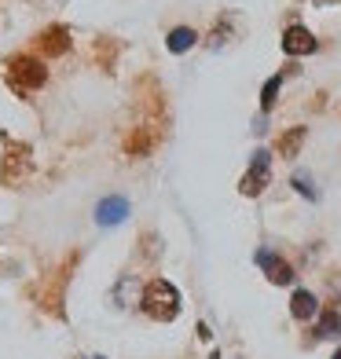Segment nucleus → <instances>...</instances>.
I'll return each instance as SVG.
<instances>
[{"mask_svg":"<svg viewBox=\"0 0 341 359\" xmlns=\"http://www.w3.org/2000/svg\"><path fill=\"white\" fill-rule=\"evenodd\" d=\"M128 213H133V205H128L125 194H107V198H100V205H95V224L118 227V224H125Z\"/></svg>","mask_w":341,"mask_h":359,"instance_id":"nucleus-9","label":"nucleus"},{"mask_svg":"<svg viewBox=\"0 0 341 359\" xmlns=\"http://www.w3.org/2000/svg\"><path fill=\"white\" fill-rule=\"evenodd\" d=\"M143 257H158V235H143Z\"/></svg>","mask_w":341,"mask_h":359,"instance_id":"nucleus-18","label":"nucleus"},{"mask_svg":"<svg viewBox=\"0 0 341 359\" xmlns=\"http://www.w3.org/2000/svg\"><path fill=\"white\" fill-rule=\"evenodd\" d=\"M0 140H4V169H0V180L4 184H19L34 169V151H29V143L8 140V136H0Z\"/></svg>","mask_w":341,"mask_h":359,"instance_id":"nucleus-3","label":"nucleus"},{"mask_svg":"<svg viewBox=\"0 0 341 359\" xmlns=\"http://www.w3.org/2000/svg\"><path fill=\"white\" fill-rule=\"evenodd\" d=\"M312 4H341V0H312Z\"/></svg>","mask_w":341,"mask_h":359,"instance_id":"nucleus-19","label":"nucleus"},{"mask_svg":"<svg viewBox=\"0 0 341 359\" xmlns=\"http://www.w3.org/2000/svg\"><path fill=\"white\" fill-rule=\"evenodd\" d=\"M253 260H257V268L268 275L272 286H290V283L297 279V275H294V264H290V260H283L275 250H257Z\"/></svg>","mask_w":341,"mask_h":359,"instance_id":"nucleus-5","label":"nucleus"},{"mask_svg":"<svg viewBox=\"0 0 341 359\" xmlns=\"http://www.w3.org/2000/svg\"><path fill=\"white\" fill-rule=\"evenodd\" d=\"M70 29L62 26V22H52V26H44L41 34L34 37V48L41 55H48V59H55V55H67L70 52Z\"/></svg>","mask_w":341,"mask_h":359,"instance_id":"nucleus-6","label":"nucleus"},{"mask_svg":"<svg viewBox=\"0 0 341 359\" xmlns=\"http://www.w3.org/2000/svg\"><path fill=\"white\" fill-rule=\"evenodd\" d=\"M110 301L118 304V308H133V304H140L143 301V286H140V279L136 275H121L118 283H114V290H110Z\"/></svg>","mask_w":341,"mask_h":359,"instance_id":"nucleus-10","label":"nucleus"},{"mask_svg":"<svg viewBox=\"0 0 341 359\" xmlns=\"http://www.w3.org/2000/svg\"><path fill=\"white\" fill-rule=\"evenodd\" d=\"M143 316L154 319V323H173L176 316L184 312V297H180V290H176L169 279H151L147 286H143Z\"/></svg>","mask_w":341,"mask_h":359,"instance_id":"nucleus-1","label":"nucleus"},{"mask_svg":"<svg viewBox=\"0 0 341 359\" xmlns=\"http://www.w3.org/2000/svg\"><path fill=\"white\" fill-rule=\"evenodd\" d=\"M290 316L297 323H312L319 316V297L312 290H294V297H290Z\"/></svg>","mask_w":341,"mask_h":359,"instance_id":"nucleus-11","label":"nucleus"},{"mask_svg":"<svg viewBox=\"0 0 341 359\" xmlns=\"http://www.w3.org/2000/svg\"><path fill=\"white\" fill-rule=\"evenodd\" d=\"M297 67H286L283 74H275V77H268L265 81V88H261V114H272L275 110V103H279V92H283V81H286V74H294Z\"/></svg>","mask_w":341,"mask_h":359,"instance_id":"nucleus-15","label":"nucleus"},{"mask_svg":"<svg viewBox=\"0 0 341 359\" xmlns=\"http://www.w3.org/2000/svg\"><path fill=\"white\" fill-rule=\"evenodd\" d=\"M290 187H294V191L301 194V198H308V202H316V198H319L316 180L308 176V172H294V176H290Z\"/></svg>","mask_w":341,"mask_h":359,"instance_id":"nucleus-16","label":"nucleus"},{"mask_svg":"<svg viewBox=\"0 0 341 359\" xmlns=\"http://www.w3.org/2000/svg\"><path fill=\"white\" fill-rule=\"evenodd\" d=\"M268 184H272V154L268 151H253L246 176L239 180V194L242 198H261V194L268 191Z\"/></svg>","mask_w":341,"mask_h":359,"instance_id":"nucleus-4","label":"nucleus"},{"mask_svg":"<svg viewBox=\"0 0 341 359\" xmlns=\"http://www.w3.org/2000/svg\"><path fill=\"white\" fill-rule=\"evenodd\" d=\"M305 136H308V128L305 125H290L286 133L279 136V143H275V151H279L283 161H294L301 154V147H305Z\"/></svg>","mask_w":341,"mask_h":359,"instance_id":"nucleus-12","label":"nucleus"},{"mask_svg":"<svg viewBox=\"0 0 341 359\" xmlns=\"http://www.w3.org/2000/svg\"><path fill=\"white\" fill-rule=\"evenodd\" d=\"M8 85L15 88L26 100V95H34L48 85V67L41 55H15L8 59Z\"/></svg>","mask_w":341,"mask_h":359,"instance_id":"nucleus-2","label":"nucleus"},{"mask_svg":"<svg viewBox=\"0 0 341 359\" xmlns=\"http://www.w3.org/2000/svg\"><path fill=\"white\" fill-rule=\"evenodd\" d=\"M92 359H107V355H92Z\"/></svg>","mask_w":341,"mask_h":359,"instance_id":"nucleus-21","label":"nucleus"},{"mask_svg":"<svg viewBox=\"0 0 341 359\" xmlns=\"http://www.w3.org/2000/svg\"><path fill=\"white\" fill-rule=\"evenodd\" d=\"M161 140V121H147V125H136L133 133H128L125 140V154H133V158H143V154H151L154 147Z\"/></svg>","mask_w":341,"mask_h":359,"instance_id":"nucleus-8","label":"nucleus"},{"mask_svg":"<svg viewBox=\"0 0 341 359\" xmlns=\"http://www.w3.org/2000/svg\"><path fill=\"white\" fill-rule=\"evenodd\" d=\"M199 44V34H194L191 26H173L169 34H166V48L173 55H184V52H191V48Z\"/></svg>","mask_w":341,"mask_h":359,"instance_id":"nucleus-14","label":"nucleus"},{"mask_svg":"<svg viewBox=\"0 0 341 359\" xmlns=\"http://www.w3.org/2000/svg\"><path fill=\"white\" fill-rule=\"evenodd\" d=\"M316 48H319V41L312 37V29H308V26H301V22H290V26L283 29V52H286L290 59L312 55Z\"/></svg>","mask_w":341,"mask_h":359,"instance_id":"nucleus-7","label":"nucleus"},{"mask_svg":"<svg viewBox=\"0 0 341 359\" xmlns=\"http://www.w3.org/2000/svg\"><path fill=\"white\" fill-rule=\"evenodd\" d=\"M330 359H341V345H337V352H334V355H330Z\"/></svg>","mask_w":341,"mask_h":359,"instance_id":"nucleus-20","label":"nucleus"},{"mask_svg":"<svg viewBox=\"0 0 341 359\" xmlns=\"http://www.w3.org/2000/svg\"><path fill=\"white\" fill-rule=\"evenodd\" d=\"M312 334H316V341H337L341 337V312L337 308H319Z\"/></svg>","mask_w":341,"mask_h":359,"instance_id":"nucleus-13","label":"nucleus"},{"mask_svg":"<svg viewBox=\"0 0 341 359\" xmlns=\"http://www.w3.org/2000/svg\"><path fill=\"white\" fill-rule=\"evenodd\" d=\"M114 55H118V41H114V37H100V44H95V59H100L103 67L110 70L114 67Z\"/></svg>","mask_w":341,"mask_h":359,"instance_id":"nucleus-17","label":"nucleus"},{"mask_svg":"<svg viewBox=\"0 0 341 359\" xmlns=\"http://www.w3.org/2000/svg\"><path fill=\"white\" fill-rule=\"evenodd\" d=\"M29 4H41V0H29Z\"/></svg>","mask_w":341,"mask_h":359,"instance_id":"nucleus-22","label":"nucleus"}]
</instances>
